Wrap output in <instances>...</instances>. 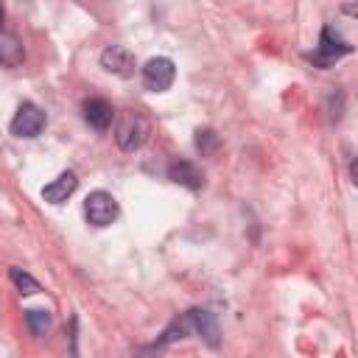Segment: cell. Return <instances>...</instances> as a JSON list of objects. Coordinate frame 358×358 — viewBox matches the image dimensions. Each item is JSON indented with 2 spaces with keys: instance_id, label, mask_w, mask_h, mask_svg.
<instances>
[{
  "instance_id": "cell-1",
  "label": "cell",
  "mask_w": 358,
  "mask_h": 358,
  "mask_svg": "<svg viewBox=\"0 0 358 358\" xmlns=\"http://www.w3.org/2000/svg\"><path fill=\"white\" fill-rule=\"evenodd\" d=\"M151 134V123L140 115V112H126L115 129V140L123 151H137L143 148V143L148 140Z\"/></svg>"
},
{
  "instance_id": "cell-2",
  "label": "cell",
  "mask_w": 358,
  "mask_h": 358,
  "mask_svg": "<svg viewBox=\"0 0 358 358\" xmlns=\"http://www.w3.org/2000/svg\"><path fill=\"white\" fill-rule=\"evenodd\" d=\"M347 53H352V45L350 42H344L330 25H324L322 28V34H319V45H316V50L313 53H308V59L313 62V67H330L336 59H341V56H347Z\"/></svg>"
},
{
  "instance_id": "cell-3",
  "label": "cell",
  "mask_w": 358,
  "mask_h": 358,
  "mask_svg": "<svg viewBox=\"0 0 358 358\" xmlns=\"http://www.w3.org/2000/svg\"><path fill=\"white\" fill-rule=\"evenodd\" d=\"M176 78V64L168 56H154L143 64V87L151 92H165L171 90Z\"/></svg>"
},
{
  "instance_id": "cell-4",
  "label": "cell",
  "mask_w": 358,
  "mask_h": 358,
  "mask_svg": "<svg viewBox=\"0 0 358 358\" xmlns=\"http://www.w3.org/2000/svg\"><path fill=\"white\" fill-rule=\"evenodd\" d=\"M84 215L92 227H109L117 218V201L106 190H92L84 199Z\"/></svg>"
},
{
  "instance_id": "cell-5",
  "label": "cell",
  "mask_w": 358,
  "mask_h": 358,
  "mask_svg": "<svg viewBox=\"0 0 358 358\" xmlns=\"http://www.w3.org/2000/svg\"><path fill=\"white\" fill-rule=\"evenodd\" d=\"M45 123H48L45 112L34 101H25V103H20V109L11 117V126L8 129H11L14 137H36L45 129Z\"/></svg>"
},
{
  "instance_id": "cell-6",
  "label": "cell",
  "mask_w": 358,
  "mask_h": 358,
  "mask_svg": "<svg viewBox=\"0 0 358 358\" xmlns=\"http://www.w3.org/2000/svg\"><path fill=\"white\" fill-rule=\"evenodd\" d=\"M185 324H187V333L190 336H199L204 338L210 347H218L221 344V330H218V319L210 313V310H201V308H190L185 316Z\"/></svg>"
},
{
  "instance_id": "cell-7",
  "label": "cell",
  "mask_w": 358,
  "mask_h": 358,
  "mask_svg": "<svg viewBox=\"0 0 358 358\" xmlns=\"http://www.w3.org/2000/svg\"><path fill=\"white\" fill-rule=\"evenodd\" d=\"M101 67H103L106 73H112V76L131 78L137 62H134V53H131L129 48H123V45H109V48L101 53Z\"/></svg>"
},
{
  "instance_id": "cell-8",
  "label": "cell",
  "mask_w": 358,
  "mask_h": 358,
  "mask_svg": "<svg viewBox=\"0 0 358 358\" xmlns=\"http://www.w3.org/2000/svg\"><path fill=\"white\" fill-rule=\"evenodd\" d=\"M112 117H115V109L109 101L103 98H90L84 101V120L95 129V131H106L112 126Z\"/></svg>"
},
{
  "instance_id": "cell-9",
  "label": "cell",
  "mask_w": 358,
  "mask_h": 358,
  "mask_svg": "<svg viewBox=\"0 0 358 358\" xmlns=\"http://www.w3.org/2000/svg\"><path fill=\"white\" fill-rule=\"evenodd\" d=\"M168 179L176 182V185H182V187H187V190H199L204 185L201 171L193 162H187V159H173L168 165Z\"/></svg>"
},
{
  "instance_id": "cell-10",
  "label": "cell",
  "mask_w": 358,
  "mask_h": 358,
  "mask_svg": "<svg viewBox=\"0 0 358 358\" xmlns=\"http://www.w3.org/2000/svg\"><path fill=\"white\" fill-rule=\"evenodd\" d=\"M76 187H78L76 173H73V171H64V173H59L53 182H48V185L42 187V199L50 201V204H62V201H67V199L73 196Z\"/></svg>"
},
{
  "instance_id": "cell-11",
  "label": "cell",
  "mask_w": 358,
  "mask_h": 358,
  "mask_svg": "<svg viewBox=\"0 0 358 358\" xmlns=\"http://www.w3.org/2000/svg\"><path fill=\"white\" fill-rule=\"evenodd\" d=\"M22 56H25L22 42H20L14 34H3V31H0V64L17 67V64H22Z\"/></svg>"
},
{
  "instance_id": "cell-12",
  "label": "cell",
  "mask_w": 358,
  "mask_h": 358,
  "mask_svg": "<svg viewBox=\"0 0 358 358\" xmlns=\"http://www.w3.org/2000/svg\"><path fill=\"white\" fill-rule=\"evenodd\" d=\"M25 322H28V330H31L36 338L48 336V330H50V313H48V310L31 308V310H25Z\"/></svg>"
},
{
  "instance_id": "cell-13",
  "label": "cell",
  "mask_w": 358,
  "mask_h": 358,
  "mask_svg": "<svg viewBox=\"0 0 358 358\" xmlns=\"http://www.w3.org/2000/svg\"><path fill=\"white\" fill-rule=\"evenodd\" d=\"M8 277H11V282L20 288V294H25V296H31V294H39V291H42V285H39L28 271H22V268H17V266L8 271Z\"/></svg>"
},
{
  "instance_id": "cell-14",
  "label": "cell",
  "mask_w": 358,
  "mask_h": 358,
  "mask_svg": "<svg viewBox=\"0 0 358 358\" xmlns=\"http://www.w3.org/2000/svg\"><path fill=\"white\" fill-rule=\"evenodd\" d=\"M218 145H221V140H218V134H215L213 129H199V131H196V148H199L204 157H213V154L218 151Z\"/></svg>"
},
{
  "instance_id": "cell-15",
  "label": "cell",
  "mask_w": 358,
  "mask_h": 358,
  "mask_svg": "<svg viewBox=\"0 0 358 358\" xmlns=\"http://www.w3.org/2000/svg\"><path fill=\"white\" fill-rule=\"evenodd\" d=\"M350 176H352V182H358V168H355V159L350 162Z\"/></svg>"
},
{
  "instance_id": "cell-16",
  "label": "cell",
  "mask_w": 358,
  "mask_h": 358,
  "mask_svg": "<svg viewBox=\"0 0 358 358\" xmlns=\"http://www.w3.org/2000/svg\"><path fill=\"white\" fill-rule=\"evenodd\" d=\"M0 22H3V8H0Z\"/></svg>"
}]
</instances>
